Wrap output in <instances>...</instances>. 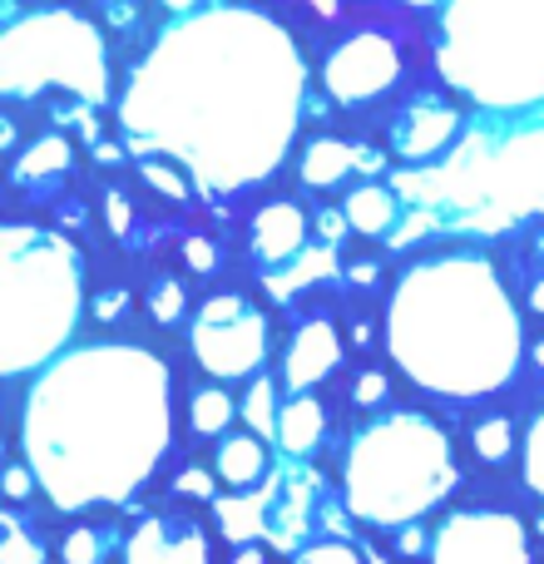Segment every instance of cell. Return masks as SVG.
Segmentation results:
<instances>
[{
  "mask_svg": "<svg viewBox=\"0 0 544 564\" xmlns=\"http://www.w3.org/2000/svg\"><path fill=\"white\" fill-rule=\"evenodd\" d=\"M99 550H105V540H99L95 530H75V535L65 540V560L69 564H99Z\"/></svg>",
  "mask_w": 544,
  "mask_h": 564,
  "instance_id": "31",
  "label": "cell"
},
{
  "mask_svg": "<svg viewBox=\"0 0 544 564\" xmlns=\"http://www.w3.org/2000/svg\"><path fill=\"white\" fill-rule=\"evenodd\" d=\"M119 302H124V292H109V297H99V302H95V312H99V317H109V312H115Z\"/></svg>",
  "mask_w": 544,
  "mask_h": 564,
  "instance_id": "43",
  "label": "cell"
},
{
  "mask_svg": "<svg viewBox=\"0 0 544 564\" xmlns=\"http://www.w3.org/2000/svg\"><path fill=\"white\" fill-rule=\"evenodd\" d=\"M79 317V258L65 238L6 228V371L35 367Z\"/></svg>",
  "mask_w": 544,
  "mask_h": 564,
  "instance_id": "6",
  "label": "cell"
},
{
  "mask_svg": "<svg viewBox=\"0 0 544 564\" xmlns=\"http://www.w3.org/2000/svg\"><path fill=\"white\" fill-rule=\"evenodd\" d=\"M65 164H69V144H65V139H59V134H45V139H40V144L30 149V154L15 164V178H25V184H30V178L59 174V169H65Z\"/></svg>",
  "mask_w": 544,
  "mask_h": 564,
  "instance_id": "23",
  "label": "cell"
},
{
  "mask_svg": "<svg viewBox=\"0 0 544 564\" xmlns=\"http://www.w3.org/2000/svg\"><path fill=\"white\" fill-rule=\"evenodd\" d=\"M317 228H322V238H327V248H337L341 234H347V214H337V208H322V214H317Z\"/></svg>",
  "mask_w": 544,
  "mask_h": 564,
  "instance_id": "35",
  "label": "cell"
},
{
  "mask_svg": "<svg viewBox=\"0 0 544 564\" xmlns=\"http://www.w3.org/2000/svg\"><path fill=\"white\" fill-rule=\"evenodd\" d=\"M535 367L544 371V341H535Z\"/></svg>",
  "mask_w": 544,
  "mask_h": 564,
  "instance_id": "46",
  "label": "cell"
},
{
  "mask_svg": "<svg viewBox=\"0 0 544 564\" xmlns=\"http://www.w3.org/2000/svg\"><path fill=\"white\" fill-rule=\"evenodd\" d=\"M307 490H312V470H297L292 490L282 500H272V516H268V540L272 545H297L302 530H307Z\"/></svg>",
  "mask_w": 544,
  "mask_h": 564,
  "instance_id": "20",
  "label": "cell"
},
{
  "mask_svg": "<svg viewBox=\"0 0 544 564\" xmlns=\"http://www.w3.org/2000/svg\"><path fill=\"white\" fill-rule=\"evenodd\" d=\"M184 258L194 273H214L218 268V248L208 243V238H184Z\"/></svg>",
  "mask_w": 544,
  "mask_h": 564,
  "instance_id": "32",
  "label": "cell"
},
{
  "mask_svg": "<svg viewBox=\"0 0 544 564\" xmlns=\"http://www.w3.org/2000/svg\"><path fill=\"white\" fill-rule=\"evenodd\" d=\"M436 564H530L525 525L496 510H466L436 535Z\"/></svg>",
  "mask_w": 544,
  "mask_h": 564,
  "instance_id": "10",
  "label": "cell"
},
{
  "mask_svg": "<svg viewBox=\"0 0 544 564\" xmlns=\"http://www.w3.org/2000/svg\"><path fill=\"white\" fill-rule=\"evenodd\" d=\"M396 545H401V555H421V550H426V535H421V530L411 525V530H401Z\"/></svg>",
  "mask_w": 544,
  "mask_h": 564,
  "instance_id": "40",
  "label": "cell"
},
{
  "mask_svg": "<svg viewBox=\"0 0 544 564\" xmlns=\"http://www.w3.org/2000/svg\"><path fill=\"white\" fill-rule=\"evenodd\" d=\"M278 416L282 411L272 406V381L268 377H258L253 381V391H248V401H243V421H248V431H253L258 441H278Z\"/></svg>",
  "mask_w": 544,
  "mask_h": 564,
  "instance_id": "24",
  "label": "cell"
},
{
  "mask_svg": "<svg viewBox=\"0 0 544 564\" xmlns=\"http://www.w3.org/2000/svg\"><path fill=\"white\" fill-rule=\"evenodd\" d=\"M25 490H30V476H25L20 466H10V470H6V496H10V500H20Z\"/></svg>",
  "mask_w": 544,
  "mask_h": 564,
  "instance_id": "39",
  "label": "cell"
},
{
  "mask_svg": "<svg viewBox=\"0 0 544 564\" xmlns=\"http://www.w3.org/2000/svg\"><path fill=\"white\" fill-rule=\"evenodd\" d=\"M218 480H228V486H238V490H248V486H258L263 490L268 486V446L248 431V436H228L224 446H218Z\"/></svg>",
  "mask_w": 544,
  "mask_h": 564,
  "instance_id": "18",
  "label": "cell"
},
{
  "mask_svg": "<svg viewBox=\"0 0 544 564\" xmlns=\"http://www.w3.org/2000/svg\"><path fill=\"white\" fill-rule=\"evenodd\" d=\"M233 99L248 109L297 119L302 59L268 15L233 6L194 10L184 25H174L159 40L124 95V129L134 139V154L168 149L194 169L214 134L218 109L233 124L248 178L272 174L282 144H287V129L243 115L233 109Z\"/></svg>",
  "mask_w": 544,
  "mask_h": 564,
  "instance_id": "1",
  "label": "cell"
},
{
  "mask_svg": "<svg viewBox=\"0 0 544 564\" xmlns=\"http://www.w3.org/2000/svg\"><path fill=\"white\" fill-rule=\"evenodd\" d=\"M426 228H431V214H416V218H406V224L396 228V238H391V243H396V248H406L411 238H416V234H426Z\"/></svg>",
  "mask_w": 544,
  "mask_h": 564,
  "instance_id": "37",
  "label": "cell"
},
{
  "mask_svg": "<svg viewBox=\"0 0 544 564\" xmlns=\"http://www.w3.org/2000/svg\"><path fill=\"white\" fill-rule=\"evenodd\" d=\"M530 302H535V312H544V278L535 282V292H530Z\"/></svg>",
  "mask_w": 544,
  "mask_h": 564,
  "instance_id": "44",
  "label": "cell"
},
{
  "mask_svg": "<svg viewBox=\"0 0 544 564\" xmlns=\"http://www.w3.org/2000/svg\"><path fill=\"white\" fill-rule=\"evenodd\" d=\"M337 268V253L331 248H312V253H302L297 263L287 268V273H278V278H268V288L278 292V297H292L297 288H307L312 278H322V273H331Z\"/></svg>",
  "mask_w": 544,
  "mask_h": 564,
  "instance_id": "22",
  "label": "cell"
},
{
  "mask_svg": "<svg viewBox=\"0 0 544 564\" xmlns=\"http://www.w3.org/2000/svg\"><path fill=\"white\" fill-rule=\"evenodd\" d=\"M540 530H544V520H540Z\"/></svg>",
  "mask_w": 544,
  "mask_h": 564,
  "instance_id": "47",
  "label": "cell"
},
{
  "mask_svg": "<svg viewBox=\"0 0 544 564\" xmlns=\"http://www.w3.org/2000/svg\"><path fill=\"white\" fill-rule=\"evenodd\" d=\"M188 337H194V357L204 361L214 377H248V371L263 361L268 322H263V312H253L243 297L224 292V297L204 302V312H198Z\"/></svg>",
  "mask_w": 544,
  "mask_h": 564,
  "instance_id": "9",
  "label": "cell"
},
{
  "mask_svg": "<svg viewBox=\"0 0 544 564\" xmlns=\"http://www.w3.org/2000/svg\"><path fill=\"white\" fill-rule=\"evenodd\" d=\"M6 95L30 99L45 85H59L79 99H105V45L95 25L75 10H30L6 30L0 55Z\"/></svg>",
  "mask_w": 544,
  "mask_h": 564,
  "instance_id": "7",
  "label": "cell"
},
{
  "mask_svg": "<svg viewBox=\"0 0 544 564\" xmlns=\"http://www.w3.org/2000/svg\"><path fill=\"white\" fill-rule=\"evenodd\" d=\"M450 486H456L450 441L440 436L436 421L416 411H396L367 426L347 456V506L351 516L377 520V525L416 520Z\"/></svg>",
  "mask_w": 544,
  "mask_h": 564,
  "instance_id": "4",
  "label": "cell"
},
{
  "mask_svg": "<svg viewBox=\"0 0 544 564\" xmlns=\"http://www.w3.org/2000/svg\"><path fill=\"white\" fill-rule=\"evenodd\" d=\"M337 361H341V337H337V327H331V322H322V317H312V322H302L297 337H292L287 361H282V381H287V387L302 397V391H307L312 381L327 377Z\"/></svg>",
  "mask_w": 544,
  "mask_h": 564,
  "instance_id": "13",
  "label": "cell"
},
{
  "mask_svg": "<svg viewBox=\"0 0 544 564\" xmlns=\"http://www.w3.org/2000/svg\"><path fill=\"white\" fill-rule=\"evenodd\" d=\"M174 490H184V496H198V500H214V476L198 466H188L184 476H174Z\"/></svg>",
  "mask_w": 544,
  "mask_h": 564,
  "instance_id": "33",
  "label": "cell"
},
{
  "mask_svg": "<svg viewBox=\"0 0 544 564\" xmlns=\"http://www.w3.org/2000/svg\"><path fill=\"white\" fill-rule=\"evenodd\" d=\"M456 129H460V115H456V109L421 105V109H411V115L396 124L391 144H396L401 159H431V154H440V149L456 139Z\"/></svg>",
  "mask_w": 544,
  "mask_h": 564,
  "instance_id": "15",
  "label": "cell"
},
{
  "mask_svg": "<svg viewBox=\"0 0 544 564\" xmlns=\"http://www.w3.org/2000/svg\"><path fill=\"white\" fill-rule=\"evenodd\" d=\"M347 278H351V282H377V263H351Z\"/></svg>",
  "mask_w": 544,
  "mask_h": 564,
  "instance_id": "42",
  "label": "cell"
},
{
  "mask_svg": "<svg viewBox=\"0 0 544 564\" xmlns=\"http://www.w3.org/2000/svg\"><path fill=\"white\" fill-rule=\"evenodd\" d=\"M396 69H401L396 45H391L387 35H377V30H361V35L341 40V45L331 50L322 75H327L331 99H341V105H357V99L381 95V89L396 79Z\"/></svg>",
  "mask_w": 544,
  "mask_h": 564,
  "instance_id": "11",
  "label": "cell"
},
{
  "mask_svg": "<svg viewBox=\"0 0 544 564\" xmlns=\"http://www.w3.org/2000/svg\"><path fill=\"white\" fill-rule=\"evenodd\" d=\"M387 164V159L377 154V149H367V144H357V169H367V174H377V169Z\"/></svg>",
  "mask_w": 544,
  "mask_h": 564,
  "instance_id": "41",
  "label": "cell"
},
{
  "mask_svg": "<svg viewBox=\"0 0 544 564\" xmlns=\"http://www.w3.org/2000/svg\"><path fill=\"white\" fill-rule=\"evenodd\" d=\"M129 564H208L204 530L188 520L149 516L129 540Z\"/></svg>",
  "mask_w": 544,
  "mask_h": 564,
  "instance_id": "12",
  "label": "cell"
},
{
  "mask_svg": "<svg viewBox=\"0 0 544 564\" xmlns=\"http://www.w3.org/2000/svg\"><path fill=\"white\" fill-rule=\"evenodd\" d=\"M322 426H327V411H322L317 397H292L278 416V451L287 460H302L317 451Z\"/></svg>",
  "mask_w": 544,
  "mask_h": 564,
  "instance_id": "17",
  "label": "cell"
},
{
  "mask_svg": "<svg viewBox=\"0 0 544 564\" xmlns=\"http://www.w3.org/2000/svg\"><path fill=\"white\" fill-rule=\"evenodd\" d=\"M109 228H115V234H124V228H129V204H124V194H119V188L109 194Z\"/></svg>",
  "mask_w": 544,
  "mask_h": 564,
  "instance_id": "38",
  "label": "cell"
},
{
  "mask_svg": "<svg viewBox=\"0 0 544 564\" xmlns=\"http://www.w3.org/2000/svg\"><path fill=\"white\" fill-rule=\"evenodd\" d=\"M347 224L357 228V234H367V238H381V234H391L396 228V194L391 188H377V184H367V188H357V194L347 198Z\"/></svg>",
  "mask_w": 544,
  "mask_h": 564,
  "instance_id": "21",
  "label": "cell"
},
{
  "mask_svg": "<svg viewBox=\"0 0 544 564\" xmlns=\"http://www.w3.org/2000/svg\"><path fill=\"white\" fill-rule=\"evenodd\" d=\"M391 357L411 381L446 397H480L520 361V317L496 268L470 253L411 268L391 297Z\"/></svg>",
  "mask_w": 544,
  "mask_h": 564,
  "instance_id": "3",
  "label": "cell"
},
{
  "mask_svg": "<svg viewBox=\"0 0 544 564\" xmlns=\"http://www.w3.org/2000/svg\"><path fill=\"white\" fill-rule=\"evenodd\" d=\"M272 500H278V480H268V486H263V490H253V496H218V500H214L218 530H224V535L233 540V545H248V540L268 535Z\"/></svg>",
  "mask_w": 544,
  "mask_h": 564,
  "instance_id": "16",
  "label": "cell"
},
{
  "mask_svg": "<svg viewBox=\"0 0 544 564\" xmlns=\"http://www.w3.org/2000/svg\"><path fill=\"white\" fill-rule=\"evenodd\" d=\"M233 421V401L224 391H198L194 397V431L198 436H218V431Z\"/></svg>",
  "mask_w": 544,
  "mask_h": 564,
  "instance_id": "25",
  "label": "cell"
},
{
  "mask_svg": "<svg viewBox=\"0 0 544 564\" xmlns=\"http://www.w3.org/2000/svg\"><path fill=\"white\" fill-rule=\"evenodd\" d=\"M351 169H357V144H347V139H312L307 154H302V184L327 188L337 178H347Z\"/></svg>",
  "mask_w": 544,
  "mask_h": 564,
  "instance_id": "19",
  "label": "cell"
},
{
  "mask_svg": "<svg viewBox=\"0 0 544 564\" xmlns=\"http://www.w3.org/2000/svg\"><path fill=\"white\" fill-rule=\"evenodd\" d=\"M144 178H149L154 188H164L168 198H184V178L168 174V169H164V164H154V159H144Z\"/></svg>",
  "mask_w": 544,
  "mask_h": 564,
  "instance_id": "34",
  "label": "cell"
},
{
  "mask_svg": "<svg viewBox=\"0 0 544 564\" xmlns=\"http://www.w3.org/2000/svg\"><path fill=\"white\" fill-rule=\"evenodd\" d=\"M233 564H263V555H258V550H243V555H238Z\"/></svg>",
  "mask_w": 544,
  "mask_h": 564,
  "instance_id": "45",
  "label": "cell"
},
{
  "mask_svg": "<svg viewBox=\"0 0 544 564\" xmlns=\"http://www.w3.org/2000/svg\"><path fill=\"white\" fill-rule=\"evenodd\" d=\"M149 307H154L159 322H178L184 317V288H178V282H159L154 297H149Z\"/></svg>",
  "mask_w": 544,
  "mask_h": 564,
  "instance_id": "30",
  "label": "cell"
},
{
  "mask_svg": "<svg viewBox=\"0 0 544 564\" xmlns=\"http://www.w3.org/2000/svg\"><path fill=\"white\" fill-rule=\"evenodd\" d=\"M253 253L263 263H297L307 253V218L297 204H268L253 218Z\"/></svg>",
  "mask_w": 544,
  "mask_h": 564,
  "instance_id": "14",
  "label": "cell"
},
{
  "mask_svg": "<svg viewBox=\"0 0 544 564\" xmlns=\"http://www.w3.org/2000/svg\"><path fill=\"white\" fill-rule=\"evenodd\" d=\"M40 545L25 535V525H20L15 516H6V525H0V564H40Z\"/></svg>",
  "mask_w": 544,
  "mask_h": 564,
  "instance_id": "26",
  "label": "cell"
},
{
  "mask_svg": "<svg viewBox=\"0 0 544 564\" xmlns=\"http://www.w3.org/2000/svg\"><path fill=\"white\" fill-rule=\"evenodd\" d=\"M476 451L486 460H500L510 451V421L505 416H490V421H480L476 426Z\"/></svg>",
  "mask_w": 544,
  "mask_h": 564,
  "instance_id": "27",
  "label": "cell"
},
{
  "mask_svg": "<svg viewBox=\"0 0 544 564\" xmlns=\"http://www.w3.org/2000/svg\"><path fill=\"white\" fill-rule=\"evenodd\" d=\"M436 184L446 188V198L466 194L460 204L500 208L496 224H505L515 214H544V129H525L510 144H500L486 169L476 164L446 169Z\"/></svg>",
  "mask_w": 544,
  "mask_h": 564,
  "instance_id": "8",
  "label": "cell"
},
{
  "mask_svg": "<svg viewBox=\"0 0 544 564\" xmlns=\"http://www.w3.org/2000/svg\"><path fill=\"white\" fill-rule=\"evenodd\" d=\"M525 480H530V490H540V496H544V411H540L535 426H530V446H525Z\"/></svg>",
  "mask_w": 544,
  "mask_h": 564,
  "instance_id": "29",
  "label": "cell"
},
{
  "mask_svg": "<svg viewBox=\"0 0 544 564\" xmlns=\"http://www.w3.org/2000/svg\"><path fill=\"white\" fill-rule=\"evenodd\" d=\"M381 397H387V377H381V371H367V377H357V401H361V406H377Z\"/></svg>",
  "mask_w": 544,
  "mask_h": 564,
  "instance_id": "36",
  "label": "cell"
},
{
  "mask_svg": "<svg viewBox=\"0 0 544 564\" xmlns=\"http://www.w3.org/2000/svg\"><path fill=\"white\" fill-rule=\"evenodd\" d=\"M168 446V371L144 347H85L35 381L25 456L59 510L124 500Z\"/></svg>",
  "mask_w": 544,
  "mask_h": 564,
  "instance_id": "2",
  "label": "cell"
},
{
  "mask_svg": "<svg viewBox=\"0 0 544 564\" xmlns=\"http://www.w3.org/2000/svg\"><path fill=\"white\" fill-rule=\"evenodd\" d=\"M440 69L480 105H540L544 6H450Z\"/></svg>",
  "mask_w": 544,
  "mask_h": 564,
  "instance_id": "5",
  "label": "cell"
},
{
  "mask_svg": "<svg viewBox=\"0 0 544 564\" xmlns=\"http://www.w3.org/2000/svg\"><path fill=\"white\" fill-rule=\"evenodd\" d=\"M292 564H361V555L347 540H327V545H307Z\"/></svg>",
  "mask_w": 544,
  "mask_h": 564,
  "instance_id": "28",
  "label": "cell"
}]
</instances>
